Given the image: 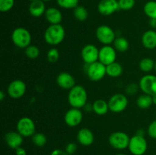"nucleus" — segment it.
<instances>
[{
	"instance_id": "nucleus-1",
	"label": "nucleus",
	"mask_w": 156,
	"mask_h": 155,
	"mask_svg": "<svg viewBox=\"0 0 156 155\" xmlns=\"http://www.w3.org/2000/svg\"><path fill=\"white\" fill-rule=\"evenodd\" d=\"M88 100V93L82 85H76L69 91L68 102L70 106L73 108L85 107Z\"/></svg>"
},
{
	"instance_id": "nucleus-2",
	"label": "nucleus",
	"mask_w": 156,
	"mask_h": 155,
	"mask_svg": "<svg viewBox=\"0 0 156 155\" xmlns=\"http://www.w3.org/2000/svg\"><path fill=\"white\" fill-rule=\"evenodd\" d=\"M66 30L63 26L59 24H50L44 32V40L50 46H56L63 41Z\"/></svg>"
},
{
	"instance_id": "nucleus-3",
	"label": "nucleus",
	"mask_w": 156,
	"mask_h": 155,
	"mask_svg": "<svg viewBox=\"0 0 156 155\" xmlns=\"http://www.w3.org/2000/svg\"><path fill=\"white\" fill-rule=\"evenodd\" d=\"M31 34L24 27H17L12 33V40L15 46L20 49H25L30 45Z\"/></svg>"
},
{
	"instance_id": "nucleus-4",
	"label": "nucleus",
	"mask_w": 156,
	"mask_h": 155,
	"mask_svg": "<svg viewBox=\"0 0 156 155\" xmlns=\"http://www.w3.org/2000/svg\"><path fill=\"white\" fill-rule=\"evenodd\" d=\"M129 150L133 155H143L148 148V143L144 135L136 134L130 138L129 140Z\"/></svg>"
},
{
	"instance_id": "nucleus-5",
	"label": "nucleus",
	"mask_w": 156,
	"mask_h": 155,
	"mask_svg": "<svg viewBox=\"0 0 156 155\" xmlns=\"http://www.w3.org/2000/svg\"><path fill=\"white\" fill-rule=\"evenodd\" d=\"M130 137L126 132H112L108 138L109 144L113 148L117 150H124L129 146Z\"/></svg>"
},
{
	"instance_id": "nucleus-6",
	"label": "nucleus",
	"mask_w": 156,
	"mask_h": 155,
	"mask_svg": "<svg viewBox=\"0 0 156 155\" xmlns=\"http://www.w3.org/2000/svg\"><path fill=\"white\" fill-rule=\"evenodd\" d=\"M87 65L86 74L88 78L92 81H99L107 75L106 65L99 61Z\"/></svg>"
},
{
	"instance_id": "nucleus-7",
	"label": "nucleus",
	"mask_w": 156,
	"mask_h": 155,
	"mask_svg": "<svg viewBox=\"0 0 156 155\" xmlns=\"http://www.w3.org/2000/svg\"><path fill=\"white\" fill-rule=\"evenodd\" d=\"M17 132H19L24 138L32 137L36 133V126L34 122L30 117H22L17 122Z\"/></svg>"
},
{
	"instance_id": "nucleus-8",
	"label": "nucleus",
	"mask_w": 156,
	"mask_h": 155,
	"mask_svg": "<svg viewBox=\"0 0 156 155\" xmlns=\"http://www.w3.org/2000/svg\"><path fill=\"white\" fill-rule=\"evenodd\" d=\"M108 102L110 111L115 113L123 112L128 106V98L123 94H114Z\"/></svg>"
},
{
	"instance_id": "nucleus-9",
	"label": "nucleus",
	"mask_w": 156,
	"mask_h": 155,
	"mask_svg": "<svg viewBox=\"0 0 156 155\" xmlns=\"http://www.w3.org/2000/svg\"><path fill=\"white\" fill-rule=\"evenodd\" d=\"M95 35L97 39L104 45H111L116 39L115 32L108 25H101L96 29Z\"/></svg>"
},
{
	"instance_id": "nucleus-10",
	"label": "nucleus",
	"mask_w": 156,
	"mask_h": 155,
	"mask_svg": "<svg viewBox=\"0 0 156 155\" xmlns=\"http://www.w3.org/2000/svg\"><path fill=\"white\" fill-rule=\"evenodd\" d=\"M27 86L25 82L20 79L12 81L10 82L7 88L8 95L13 99L21 98L25 94Z\"/></svg>"
},
{
	"instance_id": "nucleus-11",
	"label": "nucleus",
	"mask_w": 156,
	"mask_h": 155,
	"mask_svg": "<svg viewBox=\"0 0 156 155\" xmlns=\"http://www.w3.org/2000/svg\"><path fill=\"white\" fill-rule=\"evenodd\" d=\"M139 86L144 94L151 96L156 94V76L146 74L141 78L139 82Z\"/></svg>"
},
{
	"instance_id": "nucleus-12",
	"label": "nucleus",
	"mask_w": 156,
	"mask_h": 155,
	"mask_svg": "<svg viewBox=\"0 0 156 155\" xmlns=\"http://www.w3.org/2000/svg\"><path fill=\"white\" fill-rule=\"evenodd\" d=\"M81 56L85 64L94 63L98 61L99 50L94 44H87L82 48Z\"/></svg>"
},
{
	"instance_id": "nucleus-13",
	"label": "nucleus",
	"mask_w": 156,
	"mask_h": 155,
	"mask_svg": "<svg viewBox=\"0 0 156 155\" xmlns=\"http://www.w3.org/2000/svg\"><path fill=\"white\" fill-rule=\"evenodd\" d=\"M117 59V50L111 45H104L99 50L98 61L104 65H108L116 62Z\"/></svg>"
},
{
	"instance_id": "nucleus-14",
	"label": "nucleus",
	"mask_w": 156,
	"mask_h": 155,
	"mask_svg": "<svg viewBox=\"0 0 156 155\" xmlns=\"http://www.w3.org/2000/svg\"><path fill=\"white\" fill-rule=\"evenodd\" d=\"M83 114L80 109L72 107L69 109L64 115L65 123L69 127H76L82 122Z\"/></svg>"
},
{
	"instance_id": "nucleus-15",
	"label": "nucleus",
	"mask_w": 156,
	"mask_h": 155,
	"mask_svg": "<svg viewBox=\"0 0 156 155\" xmlns=\"http://www.w3.org/2000/svg\"><path fill=\"white\" fill-rule=\"evenodd\" d=\"M118 0H101L98 5V11L104 16H109L119 10Z\"/></svg>"
},
{
	"instance_id": "nucleus-16",
	"label": "nucleus",
	"mask_w": 156,
	"mask_h": 155,
	"mask_svg": "<svg viewBox=\"0 0 156 155\" xmlns=\"http://www.w3.org/2000/svg\"><path fill=\"white\" fill-rule=\"evenodd\" d=\"M4 139L6 144L10 148L15 150L18 147H21L24 141V137L17 131H11L5 135Z\"/></svg>"
},
{
	"instance_id": "nucleus-17",
	"label": "nucleus",
	"mask_w": 156,
	"mask_h": 155,
	"mask_svg": "<svg viewBox=\"0 0 156 155\" xmlns=\"http://www.w3.org/2000/svg\"><path fill=\"white\" fill-rule=\"evenodd\" d=\"M56 84L58 86L64 90H71L73 87L76 86V79L71 74L68 72L59 73L56 77Z\"/></svg>"
},
{
	"instance_id": "nucleus-18",
	"label": "nucleus",
	"mask_w": 156,
	"mask_h": 155,
	"mask_svg": "<svg viewBox=\"0 0 156 155\" xmlns=\"http://www.w3.org/2000/svg\"><path fill=\"white\" fill-rule=\"evenodd\" d=\"M77 140L81 145L88 147V146L91 145L94 142V134L90 129L87 128H82L78 132Z\"/></svg>"
},
{
	"instance_id": "nucleus-19",
	"label": "nucleus",
	"mask_w": 156,
	"mask_h": 155,
	"mask_svg": "<svg viewBox=\"0 0 156 155\" xmlns=\"http://www.w3.org/2000/svg\"><path fill=\"white\" fill-rule=\"evenodd\" d=\"M46 6L45 2L42 0H35V1L30 2L28 7V12L30 15L34 18H39L45 14Z\"/></svg>"
},
{
	"instance_id": "nucleus-20",
	"label": "nucleus",
	"mask_w": 156,
	"mask_h": 155,
	"mask_svg": "<svg viewBox=\"0 0 156 155\" xmlns=\"http://www.w3.org/2000/svg\"><path fill=\"white\" fill-rule=\"evenodd\" d=\"M44 15L46 20L50 24H59L62 21V12L56 8L50 7L47 9Z\"/></svg>"
},
{
	"instance_id": "nucleus-21",
	"label": "nucleus",
	"mask_w": 156,
	"mask_h": 155,
	"mask_svg": "<svg viewBox=\"0 0 156 155\" xmlns=\"http://www.w3.org/2000/svg\"><path fill=\"white\" fill-rule=\"evenodd\" d=\"M142 43L147 50L156 48V30H149L144 32L142 36Z\"/></svg>"
},
{
	"instance_id": "nucleus-22",
	"label": "nucleus",
	"mask_w": 156,
	"mask_h": 155,
	"mask_svg": "<svg viewBox=\"0 0 156 155\" xmlns=\"http://www.w3.org/2000/svg\"><path fill=\"white\" fill-rule=\"evenodd\" d=\"M92 110L98 115H105L110 110L108 102L105 101V100H102V99L96 100L92 104Z\"/></svg>"
},
{
	"instance_id": "nucleus-23",
	"label": "nucleus",
	"mask_w": 156,
	"mask_h": 155,
	"mask_svg": "<svg viewBox=\"0 0 156 155\" xmlns=\"http://www.w3.org/2000/svg\"><path fill=\"white\" fill-rule=\"evenodd\" d=\"M107 75L111 78H118L123 74V67L121 64L117 62H114L110 65H106Z\"/></svg>"
},
{
	"instance_id": "nucleus-24",
	"label": "nucleus",
	"mask_w": 156,
	"mask_h": 155,
	"mask_svg": "<svg viewBox=\"0 0 156 155\" xmlns=\"http://www.w3.org/2000/svg\"><path fill=\"white\" fill-rule=\"evenodd\" d=\"M114 49L117 50V52L120 53H124L126 50H128L129 46V41L126 38L123 37V36H119V37H116L115 40L113 43Z\"/></svg>"
},
{
	"instance_id": "nucleus-25",
	"label": "nucleus",
	"mask_w": 156,
	"mask_h": 155,
	"mask_svg": "<svg viewBox=\"0 0 156 155\" xmlns=\"http://www.w3.org/2000/svg\"><path fill=\"white\" fill-rule=\"evenodd\" d=\"M152 104H153L152 97V96L149 95V94H143V95L140 96L136 100V105L140 109H149Z\"/></svg>"
},
{
	"instance_id": "nucleus-26",
	"label": "nucleus",
	"mask_w": 156,
	"mask_h": 155,
	"mask_svg": "<svg viewBox=\"0 0 156 155\" xmlns=\"http://www.w3.org/2000/svg\"><path fill=\"white\" fill-rule=\"evenodd\" d=\"M155 61L149 57L143 58L139 63V67H140V70L145 73H149L152 70L155 69Z\"/></svg>"
},
{
	"instance_id": "nucleus-27",
	"label": "nucleus",
	"mask_w": 156,
	"mask_h": 155,
	"mask_svg": "<svg viewBox=\"0 0 156 155\" xmlns=\"http://www.w3.org/2000/svg\"><path fill=\"white\" fill-rule=\"evenodd\" d=\"M143 12L150 19H156V1L151 0L147 2L144 5Z\"/></svg>"
},
{
	"instance_id": "nucleus-28",
	"label": "nucleus",
	"mask_w": 156,
	"mask_h": 155,
	"mask_svg": "<svg viewBox=\"0 0 156 155\" xmlns=\"http://www.w3.org/2000/svg\"><path fill=\"white\" fill-rule=\"evenodd\" d=\"M73 15L75 18L79 21H84L88 18V10L82 5H78L73 9Z\"/></svg>"
},
{
	"instance_id": "nucleus-29",
	"label": "nucleus",
	"mask_w": 156,
	"mask_h": 155,
	"mask_svg": "<svg viewBox=\"0 0 156 155\" xmlns=\"http://www.w3.org/2000/svg\"><path fill=\"white\" fill-rule=\"evenodd\" d=\"M31 140L33 144L37 147H44L47 144V138L44 134L41 132H36L33 136L31 137Z\"/></svg>"
},
{
	"instance_id": "nucleus-30",
	"label": "nucleus",
	"mask_w": 156,
	"mask_h": 155,
	"mask_svg": "<svg viewBox=\"0 0 156 155\" xmlns=\"http://www.w3.org/2000/svg\"><path fill=\"white\" fill-rule=\"evenodd\" d=\"M40 49L37 46L31 45L24 49V53L26 56L30 59H36L40 56Z\"/></svg>"
},
{
	"instance_id": "nucleus-31",
	"label": "nucleus",
	"mask_w": 156,
	"mask_h": 155,
	"mask_svg": "<svg viewBox=\"0 0 156 155\" xmlns=\"http://www.w3.org/2000/svg\"><path fill=\"white\" fill-rule=\"evenodd\" d=\"M58 5L65 9H74L79 5V0H56Z\"/></svg>"
},
{
	"instance_id": "nucleus-32",
	"label": "nucleus",
	"mask_w": 156,
	"mask_h": 155,
	"mask_svg": "<svg viewBox=\"0 0 156 155\" xmlns=\"http://www.w3.org/2000/svg\"><path fill=\"white\" fill-rule=\"evenodd\" d=\"M47 60L51 63H55L59 59V52L56 48H51L47 53Z\"/></svg>"
},
{
	"instance_id": "nucleus-33",
	"label": "nucleus",
	"mask_w": 156,
	"mask_h": 155,
	"mask_svg": "<svg viewBox=\"0 0 156 155\" xmlns=\"http://www.w3.org/2000/svg\"><path fill=\"white\" fill-rule=\"evenodd\" d=\"M136 4L135 0H118L119 9L123 11L132 9Z\"/></svg>"
},
{
	"instance_id": "nucleus-34",
	"label": "nucleus",
	"mask_w": 156,
	"mask_h": 155,
	"mask_svg": "<svg viewBox=\"0 0 156 155\" xmlns=\"http://www.w3.org/2000/svg\"><path fill=\"white\" fill-rule=\"evenodd\" d=\"M15 5V0H0V11L2 12H9Z\"/></svg>"
},
{
	"instance_id": "nucleus-35",
	"label": "nucleus",
	"mask_w": 156,
	"mask_h": 155,
	"mask_svg": "<svg viewBox=\"0 0 156 155\" xmlns=\"http://www.w3.org/2000/svg\"><path fill=\"white\" fill-rule=\"evenodd\" d=\"M147 133L150 138L156 139V119L152 121L148 126Z\"/></svg>"
},
{
	"instance_id": "nucleus-36",
	"label": "nucleus",
	"mask_w": 156,
	"mask_h": 155,
	"mask_svg": "<svg viewBox=\"0 0 156 155\" xmlns=\"http://www.w3.org/2000/svg\"><path fill=\"white\" fill-rule=\"evenodd\" d=\"M140 86L137 85L135 83H131L129 85H127L126 88V93L129 95H133V94H135L138 91Z\"/></svg>"
},
{
	"instance_id": "nucleus-37",
	"label": "nucleus",
	"mask_w": 156,
	"mask_h": 155,
	"mask_svg": "<svg viewBox=\"0 0 156 155\" xmlns=\"http://www.w3.org/2000/svg\"><path fill=\"white\" fill-rule=\"evenodd\" d=\"M77 148L78 147L77 145H76V144H75V143L73 142H70L66 146L65 150L69 155H72L74 154V153H76V150H77Z\"/></svg>"
},
{
	"instance_id": "nucleus-38",
	"label": "nucleus",
	"mask_w": 156,
	"mask_h": 155,
	"mask_svg": "<svg viewBox=\"0 0 156 155\" xmlns=\"http://www.w3.org/2000/svg\"><path fill=\"white\" fill-rule=\"evenodd\" d=\"M50 155H69L66 152L65 150H61V149H55L51 152Z\"/></svg>"
},
{
	"instance_id": "nucleus-39",
	"label": "nucleus",
	"mask_w": 156,
	"mask_h": 155,
	"mask_svg": "<svg viewBox=\"0 0 156 155\" xmlns=\"http://www.w3.org/2000/svg\"><path fill=\"white\" fill-rule=\"evenodd\" d=\"M15 155H27V151L22 147H19L15 149Z\"/></svg>"
},
{
	"instance_id": "nucleus-40",
	"label": "nucleus",
	"mask_w": 156,
	"mask_h": 155,
	"mask_svg": "<svg viewBox=\"0 0 156 155\" xmlns=\"http://www.w3.org/2000/svg\"><path fill=\"white\" fill-rule=\"evenodd\" d=\"M150 25L153 28H156V19H150Z\"/></svg>"
},
{
	"instance_id": "nucleus-41",
	"label": "nucleus",
	"mask_w": 156,
	"mask_h": 155,
	"mask_svg": "<svg viewBox=\"0 0 156 155\" xmlns=\"http://www.w3.org/2000/svg\"><path fill=\"white\" fill-rule=\"evenodd\" d=\"M5 97V94L4 91H0V100H1V101H2V100H4Z\"/></svg>"
},
{
	"instance_id": "nucleus-42",
	"label": "nucleus",
	"mask_w": 156,
	"mask_h": 155,
	"mask_svg": "<svg viewBox=\"0 0 156 155\" xmlns=\"http://www.w3.org/2000/svg\"><path fill=\"white\" fill-rule=\"evenodd\" d=\"M152 102H153V104L156 105V94L152 95Z\"/></svg>"
},
{
	"instance_id": "nucleus-43",
	"label": "nucleus",
	"mask_w": 156,
	"mask_h": 155,
	"mask_svg": "<svg viewBox=\"0 0 156 155\" xmlns=\"http://www.w3.org/2000/svg\"><path fill=\"white\" fill-rule=\"evenodd\" d=\"M42 1H44V2H50L51 1V0H42Z\"/></svg>"
},
{
	"instance_id": "nucleus-44",
	"label": "nucleus",
	"mask_w": 156,
	"mask_h": 155,
	"mask_svg": "<svg viewBox=\"0 0 156 155\" xmlns=\"http://www.w3.org/2000/svg\"><path fill=\"white\" fill-rule=\"evenodd\" d=\"M116 155H126L124 153H118V154H116Z\"/></svg>"
},
{
	"instance_id": "nucleus-45",
	"label": "nucleus",
	"mask_w": 156,
	"mask_h": 155,
	"mask_svg": "<svg viewBox=\"0 0 156 155\" xmlns=\"http://www.w3.org/2000/svg\"><path fill=\"white\" fill-rule=\"evenodd\" d=\"M155 71H156V62H155Z\"/></svg>"
},
{
	"instance_id": "nucleus-46",
	"label": "nucleus",
	"mask_w": 156,
	"mask_h": 155,
	"mask_svg": "<svg viewBox=\"0 0 156 155\" xmlns=\"http://www.w3.org/2000/svg\"><path fill=\"white\" fill-rule=\"evenodd\" d=\"M28 1H30V2H33V1H35V0H28Z\"/></svg>"
},
{
	"instance_id": "nucleus-47",
	"label": "nucleus",
	"mask_w": 156,
	"mask_h": 155,
	"mask_svg": "<svg viewBox=\"0 0 156 155\" xmlns=\"http://www.w3.org/2000/svg\"><path fill=\"white\" fill-rule=\"evenodd\" d=\"M155 115H156V112H155Z\"/></svg>"
}]
</instances>
